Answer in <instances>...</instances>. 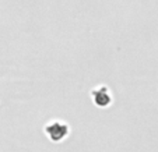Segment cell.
<instances>
[{
	"label": "cell",
	"mask_w": 158,
	"mask_h": 152,
	"mask_svg": "<svg viewBox=\"0 0 158 152\" xmlns=\"http://www.w3.org/2000/svg\"><path fill=\"white\" fill-rule=\"evenodd\" d=\"M45 131L48 133V135L51 137L52 141H60L64 137H67L69 128H67V126L60 124V123H52V124H49L46 127Z\"/></svg>",
	"instance_id": "1"
},
{
	"label": "cell",
	"mask_w": 158,
	"mask_h": 152,
	"mask_svg": "<svg viewBox=\"0 0 158 152\" xmlns=\"http://www.w3.org/2000/svg\"><path fill=\"white\" fill-rule=\"evenodd\" d=\"M94 99H95L98 106H108L110 103V95L108 94L106 88H99L98 91H94Z\"/></svg>",
	"instance_id": "2"
}]
</instances>
